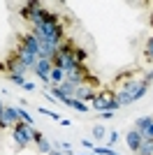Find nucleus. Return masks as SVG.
Listing matches in <instances>:
<instances>
[{
	"label": "nucleus",
	"instance_id": "nucleus-23",
	"mask_svg": "<svg viewBox=\"0 0 153 155\" xmlns=\"http://www.w3.org/2000/svg\"><path fill=\"white\" fill-rule=\"evenodd\" d=\"M39 114H44V116L53 118V120H60V116H58V114H53L51 109H44V107H39Z\"/></svg>",
	"mask_w": 153,
	"mask_h": 155
},
{
	"label": "nucleus",
	"instance_id": "nucleus-24",
	"mask_svg": "<svg viewBox=\"0 0 153 155\" xmlns=\"http://www.w3.org/2000/svg\"><path fill=\"white\" fill-rule=\"evenodd\" d=\"M109 139H107V143H116V139H118V132H116V130H111V132H109Z\"/></svg>",
	"mask_w": 153,
	"mask_h": 155
},
{
	"label": "nucleus",
	"instance_id": "nucleus-18",
	"mask_svg": "<svg viewBox=\"0 0 153 155\" xmlns=\"http://www.w3.org/2000/svg\"><path fill=\"white\" fill-rule=\"evenodd\" d=\"M93 155H118V153L107 148V146H95V148H93Z\"/></svg>",
	"mask_w": 153,
	"mask_h": 155
},
{
	"label": "nucleus",
	"instance_id": "nucleus-31",
	"mask_svg": "<svg viewBox=\"0 0 153 155\" xmlns=\"http://www.w3.org/2000/svg\"><path fill=\"white\" fill-rule=\"evenodd\" d=\"M2 109H5V104H2V102H0V114H2Z\"/></svg>",
	"mask_w": 153,
	"mask_h": 155
},
{
	"label": "nucleus",
	"instance_id": "nucleus-7",
	"mask_svg": "<svg viewBox=\"0 0 153 155\" xmlns=\"http://www.w3.org/2000/svg\"><path fill=\"white\" fill-rule=\"evenodd\" d=\"M51 70H53V65H51V60H46V58H37V63L32 67V72H35L44 84H51Z\"/></svg>",
	"mask_w": 153,
	"mask_h": 155
},
{
	"label": "nucleus",
	"instance_id": "nucleus-22",
	"mask_svg": "<svg viewBox=\"0 0 153 155\" xmlns=\"http://www.w3.org/2000/svg\"><path fill=\"white\" fill-rule=\"evenodd\" d=\"M93 137H95V139H102V137H107V130L102 127V125H95V127H93Z\"/></svg>",
	"mask_w": 153,
	"mask_h": 155
},
{
	"label": "nucleus",
	"instance_id": "nucleus-20",
	"mask_svg": "<svg viewBox=\"0 0 153 155\" xmlns=\"http://www.w3.org/2000/svg\"><path fill=\"white\" fill-rule=\"evenodd\" d=\"M116 100H118V104H121V107H127V104H132V100H130L125 93H121V91H116Z\"/></svg>",
	"mask_w": 153,
	"mask_h": 155
},
{
	"label": "nucleus",
	"instance_id": "nucleus-4",
	"mask_svg": "<svg viewBox=\"0 0 153 155\" xmlns=\"http://www.w3.org/2000/svg\"><path fill=\"white\" fill-rule=\"evenodd\" d=\"M88 77H90V70L86 65H76L72 70H65V81H72V84H86Z\"/></svg>",
	"mask_w": 153,
	"mask_h": 155
},
{
	"label": "nucleus",
	"instance_id": "nucleus-27",
	"mask_svg": "<svg viewBox=\"0 0 153 155\" xmlns=\"http://www.w3.org/2000/svg\"><path fill=\"white\" fill-rule=\"evenodd\" d=\"M23 88H25V91H35V84H30V81H25V84H23Z\"/></svg>",
	"mask_w": 153,
	"mask_h": 155
},
{
	"label": "nucleus",
	"instance_id": "nucleus-2",
	"mask_svg": "<svg viewBox=\"0 0 153 155\" xmlns=\"http://www.w3.org/2000/svg\"><path fill=\"white\" fill-rule=\"evenodd\" d=\"M121 107L118 104V100H116V91L114 88H100L95 95V100H93V109L95 111H116Z\"/></svg>",
	"mask_w": 153,
	"mask_h": 155
},
{
	"label": "nucleus",
	"instance_id": "nucleus-19",
	"mask_svg": "<svg viewBox=\"0 0 153 155\" xmlns=\"http://www.w3.org/2000/svg\"><path fill=\"white\" fill-rule=\"evenodd\" d=\"M151 120H153L151 116H141V118H137V120H134V130L139 132V130L144 127V125H148V123H151Z\"/></svg>",
	"mask_w": 153,
	"mask_h": 155
},
{
	"label": "nucleus",
	"instance_id": "nucleus-13",
	"mask_svg": "<svg viewBox=\"0 0 153 155\" xmlns=\"http://www.w3.org/2000/svg\"><path fill=\"white\" fill-rule=\"evenodd\" d=\"M74 60H76V65H86V58H88V53H86V49H81V46H74Z\"/></svg>",
	"mask_w": 153,
	"mask_h": 155
},
{
	"label": "nucleus",
	"instance_id": "nucleus-30",
	"mask_svg": "<svg viewBox=\"0 0 153 155\" xmlns=\"http://www.w3.org/2000/svg\"><path fill=\"white\" fill-rule=\"evenodd\" d=\"M2 72H5V74H7V70H5V63L0 60V74H2Z\"/></svg>",
	"mask_w": 153,
	"mask_h": 155
},
{
	"label": "nucleus",
	"instance_id": "nucleus-10",
	"mask_svg": "<svg viewBox=\"0 0 153 155\" xmlns=\"http://www.w3.org/2000/svg\"><path fill=\"white\" fill-rule=\"evenodd\" d=\"M60 91L65 93V95L70 97V100H74V93H76V84H72V81H63V84L58 86Z\"/></svg>",
	"mask_w": 153,
	"mask_h": 155
},
{
	"label": "nucleus",
	"instance_id": "nucleus-15",
	"mask_svg": "<svg viewBox=\"0 0 153 155\" xmlns=\"http://www.w3.org/2000/svg\"><path fill=\"white\" fill-rule=\"evenodd\" d=\"M49 93H51V97H53V100H58V102H65V104H67V100H70V97H67L60 88H58V86H51Z\"/></svg>",
	"mask_w": 153,
	"mask_h": 155
},
{
	"label": "nucleus",
	"instance_id": "nucleus-28",
	"mask_svg": "<svg viewBox=\"0 0 153 155\" xmlns=\"http://www.w3.org/2000/svg\"><path fill=\"white\" fill-rule=\"evenodd\" d=\"M100 116H102V118H111V116H114V111H102Z\"/></svg>",
	"mask_w": 153,
	"mask_h": 155
},
{
	"label": "nucleus",
	"instance_id": "nucleus-11",
	"mask_svg": "<svg viewBox=\"0 0 153 155\" xmlns=\"http://www.w3.org/2000/svg\"><path fill=\"white\" fill-rule=\"evenodd\" d=\"M65 81V72L60 70V67H53V70H51V84L53 86H60Z\"/></svg>",
	"mask_w": 153,
	"mask_h": 155
},
{
	"label": "nucleus",
	"instance_id": "nucleus-14",
	"mask_svg": "<svg viewBox=\"0 0 153 155\" xmlns=\"http://www.w3.org/2000/svg\"><path fill=\"white\" fill-rule=\"evenodd\" d=\"M67 107L70 109H76V111H81V114H86V111L90 109L86 102H81V100H67Z\"/></svg>",
	"mask_w": 153,
	"mask_h": 155
},
{
	"label": "nucleus",
	"instance_id": "nucleus-1",
	"mask_svg": "<svg viewBox=\"0 0 153 155\" xmlns=\"http://www.w3.org/2000/svg\"><path fill=\"white\" fill-rule=\"evenodd\" d=\"M116 84H121L118 91L125 93L132 102L141 100V97L146 95V91H148V81H146V79H144V77H141V79H132V77H127V72H121V74L116 77Z\"/></svg>",
	"mask_w": 153,
	"mask_h": 155
},
{
	"label": "nucleus",
	"instance_id": "nucleus-12",
	"mask_svg": "<svg viewBox=\"0 0 153 155\" xmlns=\"http://www.w3.org/2000/svg\"><path fill=\"white\" fill-rule=\"evenodd\" d=\"M144 60H146V63H153V35L144 42Z\"/></svg>",
	"mask_w": 153,
	"mask_h": 155
},
{
	"label": "nucleus",
	"instance_id": "nucleus-17",
	"mask_svg": "<svg viewBox=\"0 0 153 155\" xmlns=\"http://www.w3.org/2000/svg\"><path fill=\"white\" fill-rule=\"evenodd\" d=\"M35 146H37V150H39V153H44V155H49L51 150H53V143H51V141H46V139H39V141L35 143Z\"/></svg>",
	"mask_w": 153,
	"mask_h": 155
},
{
	"label": "nucleus",
	"instance_id": "nucleus-32",
	"mask_svg": "<svg viewBox=\"0 0 153 155\" xmlns=\"http://www.w3.org/2000/svg\"><path fill=\"white\" fill-rule=\"evenodd\" d=\"M70 155H72V153H70Z\"/></svg>",
	"mask_w": 153,
	"mask_h": 155
},
{
	"label": "nucleus",
	"instance_id": "nucleus-6",
	"mask_svg": "<svg viewBox=\"0 0 153 155\" xmlns=\"http://www.w3.org/2000/svg\"><path fill=\"white\" fill-rule=\"evenodd\" d=\"M19 46H23L25 51H30L32 56H37V53H39V42H37V37H35L30 30L19 32Z\"/></svg>",
	"mask_w": 153,
	"mask_h": 155
},
{
	"label": "nucleus",
	"instance_id": "nucleus-16",
	"mask_svg": "<svg viewBox=\"0 0 153 155\" xmlns=\"http://www.w3.org/2000/svg\"><path fill=\"white\" fill-rule=\"evenodd\" d=\"M16 116H19V120H21V123L32 125V116H30V114H28V111L23 109V107H16Z\"/></svg>",
	"mask_w": 153,
	"mask_h": 155
},
{
	"label": "nucleus",
	"instance_id": "nucleus-26",
	"mask_svg": "<svg viewBox=\"0 0 153 155\" xmlns=\"http://www.w3.org/2000/svg\"><path fill=\"white\" fill-rule=\"evenodd\" d=\"M83 146H86V148H95V143L90 141V139H83Z\"/></svg>",
	"mask_w": 153,
	"mask_h": 155
},
{
	"label": "nucleus",
	"instance_id": "nucleus-21",
	"mask_svg": "<svg viewBox=\"0 0 153 155\" xmlns=\"http://www.w3.org/2000/svg\"><path fill=\"white\" fill-rule=\"evenodd\" d=\"M7 79L14 81L16 86H21V88H23V84H25V77H21V74H7Z\"/></svg>",
	"mask_w": 153,
	"mask_h": 155
},
{
	"label": "nucleus",
	"instance_id": "nucleus-3",
	"mask_svg": "<svg viewBox=\"0 0 153 155\" xmlns=\"http://www.w3.org/2000/svg\"><path fill=\"white\" fill-rule=\"evenodd\" d=\"M2 63H5V70H7V74H21V77H23L25 72H28V67L23 65V60H21L19 56L14 53V49H12L9 53H7V58L2 60Z\"/></svg>",
	"mask_w": 153,
	"mask_h": 155
},
{
	"label": "nucleus",
	"instance_id": "nucleus-9",
	"mask_svg": "<svg viewBox=\"0 0 153 155\" xmlns=\"http://www.w3.org/2000/svg\"><path fill=\"white\" fill-rule=\"evenodd\" d=\"M125 141H127V148L132 150V153H137L144 139H141V134H139V132H137V130L132 127V130H130V132H127V134H125Z\"/></svg>",
	"mask_w": 153,
	"mask_h": 155
},
{
	"label": "nucleus",
	"instance_id": "nucleus-8",
	"mask_svg": "<svg viewBox=\"0 0 153 155\" xmlns=\"http://www.w3.org/2000/svg\"><path fill=\"white\" fill-rule=\"evenodd\" d=\"M19 123V116H16V109L14 107H5L2 114H0V130H7V127H14Z\"/></svg>",
	"mask_w": 153,
	"mask_h": 155
},
{
	"label": "nucleus",
	"instance_id": "nucleus-25",
	"mask_svg": "<svg viewBox=\"0 0 153 155\" xmlns=\"http://www.w3.org/2000/svg\"><path fill=\"white\" fill-rule=\"evenodd\" d=\"M144 79H146L148 84H151V81H153V70H148V72H144Z\"/></svg>",
	"mask_w": 153,
	"mask_h": 155
},
{
	"label": "nucleus",
	"instance_id": "nucleus-5",
	"mask_svg": "<svg viewBox=\"0 0 153 155\" xmlns=\"http://www.w3.org/2000/svg\"><path fill=\"white\" fill-rule=\"evenodd\" d=\"M28 127H30V125H25V123H16L12 127V137H14V143H16V146H19V148H25V146H28V143H30V134H28Z\"/></svg>",
	"mask_w": 153,
	"mask_h": 155
},
{
	"label": "nucleus",
	"instance_id": "nucleus-29",
	"mask_svg": "<svg viewBox=\"0 0 153 155\" xmlns=\"http://www.w3.org/2000/svg\"><path fill=\"white\" fill-rule=\"evenodd\" d=\"M49 155H63V150H60V148H53V150H51Z\"/></svg>",
	"mask_w": 153,
	"mask_h": 155
}]
</instances>
